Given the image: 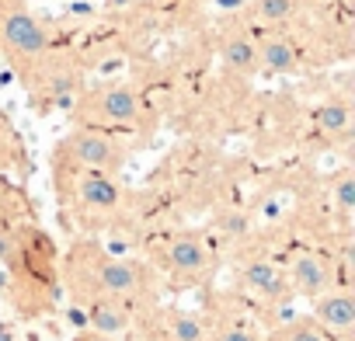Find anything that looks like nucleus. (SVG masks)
<instances>
[{"mask_svg":"<svg viewBox=\"0 0 355 341\" xmlns=\"http://www.w3.org/2000/svg\"><path fill=\"white\" fill-rule=\"evenodd\" d=\"M60 286L70 292L73 306L94 299H119L136 310L160 306V275L143 258H125L108 251L94 237H77L60 258Z\"/></svg>","mask_w":355,"mask_h":341,"instance_id":"1","label":"nucleus"},{"mask_svg":"<svg viewBox=\"0 0 355 341\" xmlns=\"http://www.w3.org/2000/svg\"><path fill=\"white\" fill-rule=\"evenodd\" d=\"M0 258L11 272V299L25 317L53 310L60 289V254L39 223L18 227L0 244Z\"/></svg>","mask_w":355,"mask_h":341,"instance_id":"2","label":"nucleus"},{"mask_svg":"<svg viewBox=\"0 0 355 341\" xmlns=\"http://www.w3.org/2000/svg\"><path fill=\"white\" fill-rule=\"evenodd\" d=\"M53 185L60 199V213L67 223H73L80 234H105L122 223L125 216V192L119 178L98 175V170H80L70 164L53 160Z\"/></svg>","mask_w":355,"mask_h":341,"instance_id":"3","label":"nucleus"},{"mask_svg":"<svg viewBox=\"0 0 355 341\" xmlns=\"http://www.w3.org/2000/svg\"><path fill=\"white\" fill-rule=\"evenodd\" d=\"M150 265L174 289H202L220 268V251L202 230H167L153 241Z\"/></svg>","mask_w":355,"mask_h":341,"instance_id":"4","label":"nucleus"},{"mask_svg":"<svg viewBox=\"0 0 355 341\" xmlns=\"http://www.w3.org/2000/svg\"><path fill=\"white\" fill-rule=\"evenodd\" d=\"M73 125H94L108 132H150L153 112L132 84H98L73 98Z\"/></svg>","mask_w":355,"mask_h":341,"instance_id":"5","label":"nucleus"},{"mask_svg":"<svg viewBox=\"0 0 355 341\" xmlns=\"http://www.w3.org/2000/svg\"><path fill=\"white\" fill-rule=\"evenodd\" d=\"M49 28L35 18L28 0H0V60L25 84L53 53Z\"/></svg>","mask_w":355,"mask_h":341,"instance_id":"6","label":"nucleus"},{"mask_svg":"<svg viewBox=\"0 0 355 341\" xmlns=\"http://www.w3.org/2000/svg\"><path fill=\"white\" fill-rule=\"evenodd\" d=\"M348 258H352L348 254V241H341V251L317 247V244H296L282 258V268H286L293 296L317 299V296H324L334 286H352V279H348V265L352 261Z\"/></svg>","mask_w":355,"mask_h":341,"instance_id":"7","label":"nucleus"},{"mask_svg":"<svg viewBox=\"0 0 355 341\" xmlns=\"http://www.w3.org/2000/svg\"><path fill=\"white\" fill-rule=\"evenodd\" d=\"M129 143L119 132L94 129V125H73L53 150L56 164H70L80 170H98V175L119 178L129 164Z\"/></svg>","mask_w":355,"mask_h":341,"instance_id":"8","label":"nucleus"},{"mask_svg":"<svg viewBox=\"0 0 355 341\" xmlns=\"http://www.w3.org/2000/svg\"><path fill=\"white\" fill-rule=\"evenodd\" d=\"M234 292L244 296L254 310L258 306L275 310V306H286L289 299H296L293 289H289L282 261L265 254V251H248V254L237 258V265H234Z\"/></svg>","mask_w":355,"mask_h":341,"instance_id":"9","label":"nucleus"},{"mask_svg":"<svg viewBox=\"0 0 355 341\" xmlns=\"http://www.w3.org/2000/svg\"><path fill=\"white\" fill-rule=\"evenodd\" d=\"M209 324L213 341H265V331L254 317V306L237 296L234 289H216L209 292V303L202 310Z\"/></svg>","mask_w":355,"mask_h":341,"instance_id":"10","label":"nucleus"},{"mask_svg":"<svg viewBox=\"0 0 355 341\" xmlns=\"http://www.w3.org/2000/svg\"><path fill=\"white\" fill-rule=\"evenodd\" d=\"M254 49L265 77H289L306 67V46L293 28H254Z\"/></svg>","mask_w":355,"mask_h":341,"instance_id":"11","label":"nucleus"},{"mask_svg":"<svg viewBox=\"0 0 355 341\" xmlns=\"http://www.w3.org/2000/svg\"><path fill=\"white\" fill-rule=\"evenodd\" d=\"M220 49V67L223 73L237 77V80H251L258 77V49H254V28L248 21H237L230 28L220 32L216 39Z\"/></svg>","mask_w":355,"mask_h":341,"instance_id":"12","label":"nucleus"},{"mask_svg":"<svg viewBox=\"0 0 355 341\" xmlns=\"http://www.w3.org/2000/svg\"><path fill=\"white\" fill-rule=\"evenodd\" d=\"M80 313H84V320H87L91 331L108 334V338H125V334H132L153 310H136V306L119 303V299H94V303L80 306Z\"/></svg>","mask_w":355,"mask_h":341,"instance_id":"13","label":"nucleus"},{"mask_svg":"<svg viewBox=\"0 0 355 341\" xmlns=\"http://www.w3.org/2000/svg\"><path fill=\"white\" fill-rule=\"evenodd\" d=\"M310 317L324 331H331L338 341H352V334H355V292H352V286H334L324 296H317Z\"/></svg>","mask_w":355,"mask_h":341,"instance_id":"14","label":"nucleus"},{"mask_svg":"<svg viewBox=\"0 0 355 341\" xmlns=\"http://www.w3.org/2000/svg\"><path fill=\"white\" fill-rule=\"evenodd\" d=\"M157 327L164 331L167 341H213L202 310H189L178 303L157 306Z\"/></svg>","mask_w":355,"mask_h":341,"instance_id":"15","label":"nucleus"},{"mask_svg":"<svg viewBox=\"0 0 355 341\" xmlns=\"http://www.w3.org/2000/svg\"><path fill=\"white\" fill-rule=\"evenodd\" d=\"M244 21L251 28H293L303 21V8L296 0H248Z\"/></svg>","mask_w":355,"mask_h":341,"instance_id":"16","label":"nucleus"},{"mask_svg":"<svg viewBox=\"0 0 355 341\" xmlns=\"http://www.w3.org/2000/svg\"><path fill=\"white\" fill-rule=\"evenodd\" d=\"M25 223H35V213H32L28 195L11 178L0 175V244H4L18 227H25Z\"/></svg>","mask_w":355,"mask_h":341,"instance_id":"17","label":"nucleus"},{"mask_svg":"<svg viewBox=\"0 0 355 341\" xmlns=\"http://www.w3.org/2000/svg\"><path fill=\"white\" fill-rule=\"evenodd\" d=\"M352 209H355V175L352 167H341L338 175L327 178V216H334L338 227L348 234Z\"/></svg>","mask_w":355,"mask_h":341,"instance_id":"18","label":"nucleus"},{"mask_svg":"<svg viewBox=\"0 0 355 341\" xmlns=\"http://www.w3.org/2000/svg\"><path fill=\"white\" fill-rule=\"evenodd\" d=\"M313 125L320 136H327V143H352V105L348 101H324L313 112Z\"/></svg>","mask_w":355,"mask_h":341,"instance_id":"19","label":"nucleus"},{"mask_svg":"<svg viewBox=\"0 0 355 341\" xmlns=\"http://www.w3.org/2000/svg\"><path fill=\"white\" fill-rule=\"evenodd\" d=\"M265 341H338L331 331H324L313 317H293V320H282L275 324Z\"/></svg>","mask_w":355,"mask_h":341,"instance_id":"20","label":"nucleus"},{"mask_svg":"<svg viewBox=\"0 0 355 341\" xmlns=\"http://www.w3.org/2000/svg\"><path fill=\"white\" fill-rule=\"evenodd\" d=\"M0 170H25V143L0 115Z\"/></svg>","mask_w":355,"mask_h":341,"instance_id":"21","label":"nucleus"},{"mask_svg":"<svg viewBox=\"0 0 355 341\" xmlns=\"http://www.w3.org/2000/svg\"><path fill=\"white\" fill-rule=\"evenodd\" d=\"M132 341H167V338H164V331L157 327V310H153V313H150L136 331H132Z\"/></svg>","mask_w":355,"mask_h":341,"instance_id":"22","label":"nucleus"},{"mask_svg":"<svg viewBox=\"0 0 355 341\" xmlns=\"http://www.w3.org/2000/svg\"><path fill=\"white\" fill-rule=\"evenodd\" d=\"M303 8V15H313V11H324V8H334V4H345V0H296Z\"/></svg>","mask_w":355,"mask_h":341,"instance_id":"23","label":"nucleus"},{"mask_svg":"<svg viewBox=\"0 0 355 341\" xmlns=\"http://www.w3.org/2000/svg\"><path fill=\"white\" fill-rule=\"evenodd\" d=\"M70 341H119V338H108V334H98V331H91V327H80V331H73Z\"/></svg>","mask_w":355,"mask_h":341,"instance_id":"24","label":"nucleus"}]
</instances>
